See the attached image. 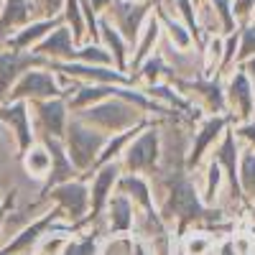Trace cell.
Wrapping results in <instances>:
<instances>
[{"label": "cell", "instance_id": "obj_11", "mask_svg": "<svg viewBox=\"0 0 255 255\" xmlns=\"http://www.w3.org/2000/svg\"><path fill=\"white\" fill-rule=\"evenodd\" d=\"M46 151H49V156H51V171H49V181H51V186H59V184H64V181H72V161L67 158V153H64V148H61V143L54 138H46Z\"/></svg>", "mask_w": 255, "mask_h": 255}, {"label": "cell", "instance_id": "obj_8", "mask_svg": "<svg viewBox=\"0 0 255 255\" xmlns=\"http://www.w3.org/2000/svg\"><path fill=\"white\" fill-rule=\"evenodd\" d=\"M158 161V133L148 130L143 133L130 148L125 151V163L130 171H148Z\"/></svg>", "mask_w": 255, "mask_h": 255}, {"label": "cell", "instance_id": "obj_3", "mask_svg": "<svg viewBox=\"0 0 255 255\" xmlns=\"http://www.w3.org/2000/svg\"><path fill=\"white\" fill-rule=\"evenodd\" d=\"M105 145V138L90 128H84L82 123L69 125V161L77 168H87L92 158L100 153V148Z\"/></svg>", "mask_w": 255, "mask_h": 255}, {"label": "cell", "instance_id": "obj_24", "mask_svg": "<svg viewBox=\"0 0 255 255\" xmlns=\"http://www.w3.org/2000/svg\"><path fill=\"white\" fill-rule=\"evenodd\" d=\"M240 181H243V186H245L248 194H253V197H255V156H253V153H245V156H243Z\"/></svg>", "mask_w": 255, "mask_h": 255}, {"label": "cell", "instance_id": "obj_34", "mask_svg": "<svg viewBox=\"0 0 255 255\" xmlns=\"http://www.w3.org/2000/svg\"><path fill=\"white\" fill-rule=\"evenodd\" d=\"M67 15H69V20L74 18V33L79 36L82 33V18H79V13H77V3H74V0H67Z\"/></svg>", "mask_w": 255, "mask_h": 255}, {"label": "cell", "instance_id": "obj_15", "mask_svg": "<svg viewBox=\"0 0 255 255\" xmlns=\"http://www.w3.org/2000/svg\"><path fill=\"white\" fill-rule=\"evenodd\" d=\"M222 128H225V118H212V120H207V123L202 125V130L197 133V143H194V148H191V156H189V163H191V166L199 163V158L204 156V151L209 148V143L220 135Z\"/></svg>", "mask_w": 255, "mask_h": 255}, {"label": "cell", "instance_id": "obj_37", "mask_svg": "<svg viewBox=\"0 0 255 255\" xmlns=\"http://www.w3.org/2000/svg\"><path fill=\"white\" fill-rule=\"evenodd\" d=\"M46 5H49V10H59L61 0H46Z\"/></svg>", "mask_w": 255, "mask_h": 255}, {"label": "cell", "instance_id": "obj_27", "mask_svg": "<svg viewBox=\"0 0 255 255\" xmlns=\"http://www.w3.org/2000/svg\"><path fill=\"white\" fill-rule=\"evenodd\" d=\"M77 59H84V61H100V64H110V54L108 51H102L97 46H87V49H82V51H74Z\"/></svg>", "mask_w": 255, "mask_h": 255}, {"label": "cell", "instance_id": "obj_13", "mask_svg": "<svg viewBox=\"0 0 255 255\" xmlns=\"http://www.w3.org/2000/svg\"><path fill=\"white\" fill-rule=\"evenodd\" d=\"M118 179V166L115 163H105V168L97 174L95 184H92V199H90V207H92V215H100V209L108 202V194L113 191V184Z\"/></svg>", "mask_w": 255, "mask_h": 255}, {"label": "cell", "instance_id": "obj_18", "mask_svg": "<svg viewBox=\"0 0 255 255\" xmlns=\"http://www.w3.org/2000/svg\"><path fill=\"white\" fill-rule=\"evenodd\" d=\"M23 163H26V171L31 176H38V179L49 176V171H51V156L46 151V145H31L26 151Z\"/></svg>", "mask_w": 255, "mask_h": 255}, {"label": "cell", "instance_id": "obj_35", "mask_svg": "<svg viewBox=\"0 0 255 255\" xmlns=\"http://www.w3.org/2000/svg\"><path fill=\"white\" fill-rule=\"evenodd\" d=\"M215 3H217V10H220V15H222V20H225V28L230 31V28H232V13H230L227 0H215Z\"/></svg>", "mask_w": 255, "mask_h": 255}, {"label": "cell", "instance_id": "obj_20", "mask_svg": "<svg viewBox=\"0 0 255 255\" xmlns=\"http://www.w3.org/2000/svg\"><path fill=\"white\" fill-rule=\"evenodd\" d=\"M54 23H51V20H44V23H33V26H26L23 31H18L13 38H8V44L13 46V49H28L31 44H33V41H38L41 36H44L49 28H51Z\"/></svg>", "mask_w": 255, "mask_h": 255}, {"label": "cell", "instance_id": "obj_39", "mask_svg": "<svg viewBox=\"0 0 255 255\" xmlns=\"http://www.w3.org/2000/svg\"><path fill=\"white\" fill-rule=\"evenodd\" d=\"M105 3H110V0H95V8H102Z\"/></svg>", "mask_w": 255, "mask_h": 255}, {"label": "cell", "instance_id": "obj_16", "mask_svg": "<svg viewBox=\"0 0 255 255\" xmlns=\"http://www.w3.org/2000/svg\"><path fill=\"white\" fill-rule=\"evenodd\" d=\"M28 0H3V10H0V33H8V28H15L28 20Z\"/></svg>", "mask_w": 255, "mask_h": 255}, {"label": "cell", "instance_id": "obj_41", "mask_svg": "<svg viewBox=\"0 0 255 255\" xmlns=\"http://www.w3.org/2000/svg\"><path fill=\"white\" fill-rule=\"evenodd\" d=\"M0 10H3V0H0Z\"/></svg>", "mask_w": 255, "mask_h": 255}, {"label": "cell", "instance_id": "obj_14", "mask_svg": "<svg viewBox=\"0 0 255 255\" xmlns=\"http://www.w3.org/2000/svg\"><path fill=\"white\" fill-rule=\"evenodd\" d=\"M33 54H36V56H49V54H51V56H74L69 31H67V28H56L49 38H44V41L36 46Z\"/></svg>", "mask_w": 255, "mask_h": 255}, {"label": "cell", "instance_id": "obj_25", "mask_svg": "<svg viewBox=\"0 0 255 255\" xmlns=\"http://www.w3.org/2000/svg\"><path fill=\"white\" fill-rule=\"evenodd\" d=\"M95 253H97V240L95 238H87V240L64 245L59 255H95Z\"/></svg>", "mask_w": 255, "mask_h": 255}, {"label": "cell", "instance_id": "obj_28", "mask_svg": "<svg viewBox=\"0 0 255 255\" xmlns=\"http://www.w3.org/2000/svg\"><path fill=\"white\" fill-rule=\"evenodd\" d=\"M207 250H209V240L202 235H194L186 240V255H207Z\"/></svg>", "mask_w": 255, "mask_h": 255}, {"label": "cell", "instance_id": "obj_4", "mask_svg": "<svg viewBox=\"0 0 255 255\" xmlns=\"http://www.w3.org/2000/svg\"><path fill=\"white\" fill-rule=\"evenodd\" d=\"M33 64H41V56L23 54L18 49H3L0 51V102H5L13 84L23 77Z\"/></svg>", "mask_w": 255, "mask_h": 255}, {"label": "cell", "instance_id": "obj_19", "mask_svg": "<svg viewBox=\"0 0 255 255\" xmlns=\"http://www.w3.org/2000/svg\"><path fill=\"white\" fill-rule=\"evenodd\" d=\"M120 191L128 197V199H135V202H140L148 212L153 209V202H151V189H148V184L143 181V179H138V176H125V179H120Z\"/></svg>", "mask_w": 255, "mask_h": 255}, {"label": "cell", "instance_id": "obj_12", "mask_svg": "<svg viewBox=\"0 0 255 255\" xmlns=\"http://www.w3.org/2000/svg\"><path fill=\"white\" fill-rule=\"evenodd\" d=\"M253 100H255V92H253V84H250V77L238 72L230 82V102L232 108H238L243 118H248L253 113Z\"/></svg>", "mask_w": 255, "mask_h": 255}, {"label": "cell", "instance_id": "obj_10", "mask_svg": "<svg viewBox=\"0 0 255 255\" xmlns=\"http://www.w3.org/2000/svg\"><path fill=\"white\" fill-rule=\"evenodd\" d=\"M36 118L44 128L46 138H59L67 123V113H64V102L61 100H51V102H38L36 105Z\"/></svg>", "mask_w": 255, "mask_h": 255}, {"label": "cell", "instance_id": "obj_23", "mask_svg": "<svg viewBox=\"0 0 255 255\" xmlns=\"http://www.w3.org/2000/svg\"><path fill=\"white\" fill-rule=\"evenodd\" d=\"M100 28H102V36H105V41H108V46L115 51V56H118V64H120V67H125V44H123L120 33H118L115 28H110V23H108V20H102V23H100Z\"/></svg>", "mask_w": 255, "mask_h": 255}, {"label": "cell", "instance_id": "obj_36", "mask_svg": "<svg viewBox=\"0 0 255 255\" xmlns=\"http://www.w3.org/2000/svg\"><path fill=\"white\" fill-rule=\"evenodd\" d=\"M253 5H255V0H235V13L245 15V13H248Z\"/></svg>", "mask_w": 255, "mask_h": 255}, {"label": "cell", "instance_id": "obj_32", "mask_svg": "<svg viewBox=\"0 0 255 255\" xmlns=\"http://www.w3.org/2000/svg\"><path fill=\"white\" fill-rule=\"evenodd\" d=\"M255 54V28H248L245 31V41H243V46H240V59L243 56H250Z\"/></svg>", "mask_w": 255, "mask_h": 255}, {"label": "cell", "instance_id": "obj_6", "mask_svg": "<svg viewBox=\"0 0 255 255\" xmlns=\"http://www.w3.org/2000/svg\"><path fill=\"white\" fill-rule=\"evenodd\" d=\"M61 215H64L61 209H54V212H46L44 217L33 220L31 225H26L23 230H20V235H15V238L3 248V253H0V255H20V253H28V250L36 248L38 240L54 227V222L61 220Z\"/></svg>", "mask_w": 255, "mask_h": 255}, {"label": "cell", "instance_id": "obj_38", "mask_svg": "<svg viewBox=\"0 0 255 255\" xmlns=\"http://www.w3.org/2000/svg\"><path fill=\"white\" fill-rule=\"evenodd\" d=\"M250 77H253V82H255V59L250 61Z\"/></svg>", "mask_w": 255, "mask_h": 255}, {"label": "cell", "instance_id": "obj_9", "mask_svg": "<svg viewBox=\"0 0 255 255\" xmlns=\"http://www.w3.org/2000/svg\"><path fill=\"white\" fill-rule=\"evenodd\" d=\"M51 199H56L61 204V212H67L69 217H82L90 207V194H87V186L79 184V181H64L59 186H54V191L49 194Z\"/></svg>", "mask_w": 255, "mask_h": 255}, {"label": "cell", "instance_id": "obj_30", "mask_svg": "<svg viewBox=\"0 0 255 255\" xmlns=\"http://www.w3.org/2000/svg\"><path fill=\"white\" fill-rule=\"evenodd\" d=\"M156 36H158V23L156 20H151V23H148V31H145V41L140 44V51H138V59H143L145 54H148V49H151V44L156 41Z\"/></svg>", "mask_w": 255, "mask_h": 255}, {"label": "cell", "instance_id": "obj_7", "mask_svg": "<svg viewBox=\"0 0 255 255\" xmlns=\"http://www.w3.org/2000/svg\"><path fill=\"white\" fill-rule=\"evenodd\" d=\"M135 108H128L125 102H105L100 108H92L90 113H84V120L97 123L108 130H123V128H130L135 125L138 115Z\"/></svg>", "mask_w": 255, "mask_h": 255}, {"label": "cell", "instance_id": "obj_33", "mask_svg": "<svg viewBox=\"0 0 255 255\" xmlns=\"http://www.w3.org/2000/svg\"><path fill=\"white\" fill-rule=\"evenodd\" d=\"M217 184H220V163H212V166H209V186H207V194H209V197L215 194Z\"/></svg>", "mask_w": 255, "mask_h": 255}, {"label": "cell", "instance_id": "obj_26", "mask_svg": "<svg viewBox=\"0 0 255 255\" xmlns=\"http://www.w3.org/2000/svg\"><path fill=\"white\" fill-rule=\"evenodd\" d=\"M133 135H135L133 130H128V133H123L120 138H115V140H110V145H108V148H105V153H102V156L97 158V163H108V161H110V158H113V156H115V153L120 151V148H123V145H125L128 140H130V138H133Z\"/></svg>", "mask_w": 255, "mask_h": 255}, {"label": "cell", "instance_id": "obj_40", "mask_svg": "<svg viewBox=\"0 0 255 255\" xmlns=\"http://www.w3.org/2000/svg\"><path fill=\"white\" fill-rule=\"evenodd\" d=\"M3 133H5V125H3V123H0V135H3Z\"/></svg>", "mask_w": 255, "mask_h": 255}, {"label": "cell", "instance_id": "obj_5", "mask_svg": "<svg viewBox=\"0 0 255 255\" xmlns=\"http://www.w3.org/2000/svg\"><path fill=\"white\" fill-rule=\"evenodd\" d=\"M41 100V97H59V84L54 82V77L49 72L41 69H28L20 77L13 90L8 92L5 100Z\"/></svg>", "mask_w": 255, "mask_h": 255}, {"label": "cell", "instance_id": "obj_22", "mask_svg": "<svg viewBox=\"0 0 255 255\" xmlns=\"http://www.w3.org/2000/svg\"><path fill=\"white\" fill-rule=\"evenodd\" d=\"M64 72H74V74H82V77H92V79H100V82H125L118 72H110V69H97V67H59Z\"/></svg>", "mask_w": 255, "mask_h": 255}, {"label": "cell", "instance_id": "obj_17", "mask_svg": "<svg viewBox=\"0 0 255 255\" xmlns=\"http://www.w3.org/2000/svg\"><path fill=\"white\" fill-rule=\"evenodd\" d=\"M133 227V204L125 194H118L110 199V230L113 232H128Z\"/></svg>", "mask_w": 255, "mask_h": 255}, {"label": "cell", "instance_id": "obj_31", "mask_svg": "<svg viewBox=\"0 0 255 255\" xmlns=\"http://www.w3.org/2000/svg\"><path fill=\"white\" fill-rule=\"evenodd\" d=\"M163 20H166L168 31H171V38H176V44H179V46H186V44H189V36L184 33V28H181V26H176L174 20H168L166 15H163Z\"/></svg>", "mask_w": 255, "mask_h": 255}, {"label": "cell", "instance_id": "obj_29", "mask_svg": "<svg viewBox=\"0 0 255 255\" xmlns=\"http://www.w3.org/2000/svg\"><path fill=\"white\" fill-rule=\"evenodd\" d=\"M108 92H113V87L110 90H105V87H95V90H82L77 97H74V105L79 108V105H84V102H90V100H100V97H105Z\"/></svg>", "mask_w": 255, "mask_h": 255}, {"label": "cell", "instance_id": "obj_21", "mask_svg": "<svg viewBox=\"0 0 255 255\" xmlns=\"http://www.w3.org/2000/svg\"><path fill=\"white\" fill-rule=\"evenodd\" d=\"M217 161L227 166L230 181H232V186H235V184H238V174H235V171H238V156H235V138H232V133H227L225 140L220 143V148H217Z\"/></svg>", "mask_w": 255, "mask_h": 255}, {"label": "cell", "instance_id": "obj_2", "mask_svg": "<svg viewBox=\"0 0 255 255\" xmlns=\"http://www.w3.org/2000/svg\"><path fill=\"white\" fill-rule=\"evenodd\" d=\"M0 123L5 125V130L10 128L18 148L28 151L33 145V133H31V113H28V102L26 100H5L0 102Z\"/></svg>", "mask_w": 255, "mask_h": 255}, {"label": "cell", "instance_id": "obj_1", "mask_svg": "<svg viewBox=\"0 0 255 255\" xmlns=\"http://www.w3.org/2000/svg\"><path fill=\"white\" fill-rule=\"evenodd\" d=\"M168 209L181 220H209L212 217V212L199 202L194 186H191L184 176H179L171 184V191H168Z\"/></svg>", "mask_w": 255, "mask_h": 255}]
</instances>
